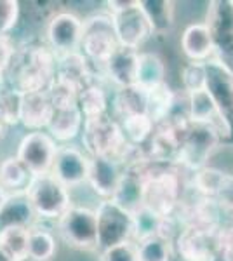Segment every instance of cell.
<instances>
[{
    "instance_id": "obj_1",
    "label": "cell",
    "mask_w": 233,
    "mask_h": 261,
    "mask_svg": "<svg viewBox=\"0 0 233 261\" xmlns=\"http://www.w3.org/2000/svg\"><path fill=\"white\" fill-rule=\"evenodd\" d=\"M58 56L45 45L14 49L4 82L19 92H47L56 79Z\"/></svg>"
},
{
    "instance_id": "obj_2",
    "label": "cell",
    "mask_w": 233,
    "mask_h": 261,
    "mask_svg": "<svg viewBox=\"0 0 233 261\" xmlns=\"http://www.w3.org/2000/svg\"><path fill=\"white\" fill-rule=\"evenodd\" d=\"M183 188L179 166L157 164L150 161L145 178L143 205L150 207L162 218L171 216L181 202Z\"/></svg>"
},
{
    "instance_id": "obj_3",
    "label": "cell",
    "mask_w": 233,
    "mask_h": 261,
    "mask_svg": "<svg viewBox=\"0 0 233 261\" xmlns=\"http://www.w3.org/2000/svg\"><path fill=\"white\" fill-rule=\"evenodd\" d=\"M205 91L218 113L219 127L233 146V70L218 58L204 61Z\"/></svg>"
},
{
    "instance_id": "obj_4",
    "label": "cell",
    "mask_w": 233,
    "mask_h": 261,
    "mask_svg": "<svg viewBox=\"0 0 233 261\" xmlns=\"http://www.w3.org/2000/svg\"><path fill=\"white\" fill-rule=\"evenodd\" d=\"M190 124L192 122H190L188 115L172 112V115L167 120L155 125L150 136V148L146 151V157L157 164L177 166L179 150Z\"/></svg>"
},
{
    "instance_id": "obj_5",
    "label": "cell",
    "mask_w": 233,
    "mask_h": 261,
    "mask_svg": "<svg viewBox=\"0 0 233 261\" xmlns=\"http://www.w3.org/2000/svg\"><path fill=\"white\" fill-rule=\"evenodd\" d=\"M118 45L115 24L110 14H92L82 21L80 49L87 61L105 66Z\"/></svg>"
},
{
    "instance_id": "obj_6",
    "label": "cell",
    "mask_w": 233,
    "mask_h": 261,
    "mask_svg": "<svg viewBox=\"0 0 233 261\" xmlns=\"http://www.w3.org/2000/svg\"><path fill=\"white\" fill-rule=\"evenodd\" d=\"M27 195L37 218L44 220H59L71 207L68 188L53 174L33 176Z\"/></svg>"
},
{
    "instance_id": "obj_7",
    "label": "cell",
    "mask_w": 233,
    "mask_h": 261,
    "mask_svg": "<svg viewBox=\"0 0 233 261\" xmlns=\"http://www.w3.org/2000/svg\"><path fill=\"white\" fill-rule=\"evenodd\" d=\"M221 140V130L213 124H190L179 150L177 166L190 171L204 169Z\"/></svg>"
},
{
    "instance_id": "obj_8",
    "label": "cell",
    "mask_w": 233,
    "mask_h": 261,
    "mask_svg": "<svg viewBox=\"0 0 233 261\" xmlns=\"http://www.w3.org/2000/svg\"><path fill=\"white\" fill-rule=\"evenodd\" d=\"M97 246L101 251L133 241V214L113 200H103L96 209Z\"/></svg>"
},
{
    "instance_id": "obj_9",
    "label": "cell",
    "mask_w": 233,
    "mask_h": 261,
    "mask_svg": "<svg viewBox=\"0 0 233 261\" xmlns=\"http://www.w3.org/2000/svg\"><path fill=\"white\" fill-rule=\"evenodd\" d=\"M58 231L65 244L79 251H96L97 223L96 213L87 207H71L58 220Z\"/></svg>"
},
{
    "instance_id": "obj_10",
    "label": "cell",
    "mask_w": 233,
    "mask_h": 261,
    "mask_svg": "<svg viewBox=\"0 0 233 261\" xmlns=\"http://www.w3.org/2000/svg\"><path fill=\"white\" fill-rule=\"evenodd\" d=\"M205 27L218 60L233 65V0H213L207 9Z\"/></svg>"
},
{
    "instance_id": "obj_11",
    "label": "cell",
    "mask_w": 233,
    "mask_h": 261,
    "mask_svg": "<svg viewBox=\"0 0 233 261\" xmlns=\"http://www.w3.org/2000/svg\"><path fill=\"white\" fill-rule=\"evenodd\" d=\"M219 228H186L177 235L176 247L183 261H216L221 244V231Z\"/></svg>"
},
{
    "instance_id": "obj_12",
    "label": "cell",
    "mask_w": 233,
    "mask_h": 261,
    "mask_svg": "<svg viewBox=\"0 0 233 261\" xmlns=\"http://www.w3.org/2000/svg\"><path fill=\"white\" fill-rule=\"evenodd\" d=\"M56 153V141L49 134L35 130V133H30L21 140L16 157L28 167V171L33 176H42L50 174Z\"/></svg>"
},
{
    "instance_id": "obj_13",
    "label": "cell",
    "mask_w": 233,
    "mask_h": 261,
    "mask_svg": "<svg viewBox=\"0 0 233 261\" xmlns=\"http://www.w3.org/2000/svg\"><path fill=\"white\" fill-rule=\"evenodd\" d=\"M148 166H150V159L146 155L127 164L124 167V172H122L115 195L112 199L131 214L143 205V192H145V178L148 172Z\"/></svg>"
},
{
    "instance_id": "obj_14",
    "label": "cell",
    "mask_w": 233,
    "mask_h": 261,
    "mask_svg": "<svg viewBox=\"0 0 233 261\" xmlns=\"http://www.w3.org/2000/svg\"><path fill=\"white\" fill-rule=\"evenodd\" d=\"M47 40L56 56L79 50L82 40V19L71 12H59L49 21Z\"/></svg>"
},
{
    "instance_id": "obj_15",
    "label": "cell",
    "mask_w": 233,
    "mask_h": 261,
    "mask_svg": "<svg viewBox=\"0 0 233 261\" xmlns=\"http://www.w3.org/2000/svg\"><path fill=\"white\" fill-rule=\"evenodd\" d=\"M112 18L113 24H115L118 44L124 45V47L138 49L151 35L150 24H148L143 11L139 9V0L136 2V6H133L127 11L112 14Z\"/></svg>"
},
{
    "instance_id": "obj_16",
    "label": "cell",
    "mask_w": 233,
    "mask_h": 261,
    "mask_svg": "<svg viewBox=\"0 0 233 261\" xmlns=\"http://www.w3.org/2000/svg\"><path fill=\"white\" fill-rule=\"evenodd\" d=\"M87 169L89 157H86L75 146H63V148H58L50 174L58 181H61L66 188H71L87 181Z\"/></svg>"
},
{
    "instance_id": "obj_17",
    "label": "cell",
    "mask_w": 233,
    "mask_h": 261,
    "mask_svg": "<svg viewBox=\"0 0 233 261\" xmlns=\"http://www.w3.org/2000/svg\"><path fill=\"white\" fill-rule=\"evenodd\" d=\"M124 166L107 157H89L87 183L105 200H112L120 183Z\"/></svg>"
},
{
    "instance_id": "obj_18",
    "label": "cell",
    "mask_w": 233,
    "mask_h": 261,
    "mask_svg": "<svg viewBox=\"0 0 233 261\" xmlns=\"http://www.w3.org/2000/svg\"><path fill=\"white\" fill-rule=\"evenodd\" d=\"M138 60H139L138 49L118 45L103 68L107 71V77L110 81L117 84L118 89H122V87H129L136 84Z\"/></svg>"
},
{
    "instance_id": "obj_19",
    "label": "cell",
    "mask_w": 233,
    "mask_h": 261,
    "mask_svg": "<svg viewBox=\"0 0 233 261\" xmlns=\"http://www.w3.org/2000/svg\"><path fill=\"white\" fill-rule=\"evenodd\" d=\"M37 225V214L28 200L27 192L9 193L0 207V231L7 228H32Z\"/></svg>"
},
{
    "instance_id": "obj_20",
    "label": "cell",
    "mask_w": 233,
    "mask_h": 261,
    "mask_svg": "<svg viewBox=\"0 0 233 261\" xmlns=\"http://www.w3.org/2000/svg\"><path fill=\"white\" fill-rule=\"evenodd\" d=\"M56 79L73 86L79 92L92 84V73L89 70V61L80 50L58 56Z\"/></svg>"
},
{
    "instance_id": "obj_21",
    "label": "cell",
    "mask_w": 233,
    "mask_h": 261,
    "mask_svg": "<svg viewBox=\"0 0 233 261\" xmlns=\"http://www.w3.org/2000/svg\"><path fill=\"white\" fill-rule=\"evenodd\" d=\"M53 115V103L47 92H23L21 105V124L27 129L42 130L47 127Z\"/></svg>"
},
{
    "instance_id": "obj_22",
    "label": "cell",
    "mask_w": 233,
    "mask_h": 261,
    "mask_svg": "<svg viewBox=\"0 0 233 261\" xmlns=\"http://www.w3.org/2000/svg\"><path fill=\"white\" fill-rule=\"evenodd\" d=\"M174 6L172 0H139V9L150 24L151 35L165 37L174 28Z\"/></svg>"
},
{
    "instance_id": "obj_23",
    "label": "cell",
    "mask_w": 233,
    "mask_h": 261,
    "mask_svg": "<svg viewBox=\"0 0 233 261\" xmlns=\"http://www.w3.org/2000/svg\"><path fill=\"white\" fill-rule=\"evenodd\" d=\"M84 124V117L79 107H66V108H53V115L47 124L50 138L56 141H70L80 133Z\"/></svg>"
},
{
    "instance_id": "obj_24",
    "label": "cell",
    "mask_w": 233,
    "mask_h": 261,
    "mask_svg": "<svg viewBox=\"0 0 233 261\" xmlns=\"http://www.w3.org/2000/svg\"><path fill=\"white\" fill-rule=\"evenodd\" d=\"M181 49L190 61L204 63L209 60L214 47L205 23H195L186 28L181 37Z\"/></svg>"
},
{
    "instance_id": "obj_25",
    "label": "cell",
    "mask_w": 233,
    "mask_h": 261,
    "mask_svg": "<svg viewBox=\"0 0 233 261\" xmlns=\"http://www.w3.org/2000/svg\"><path fill=\"white\" fill-rule=\"evenodd\" d=\"M33 174L18 157H7L0 164V185L11 193L27 192Z\"/></svg>"
},
{
    "instance_id": "obj_26",
    "label": "cell",
    "mask_w": 233,
    "mask_h": 261,
    "mask_svg": "<svg viewBox=\"0 0 233 261\" xmlns=\"http://www.w3.org/2000/svg\"><path fill=\"white\" fill-rule=\"evenodd\" d=\"M174 107H176V94L165 82L153 87L151 91H148L146 115L150 117L155 125L167 120L172 115V112H174Z\"/></svg>"
},
{
    "instance_id": "obj_27",
    "label": "cell",
    "mask_w": 233,
    "mask_h": 261,
    "mask_svg": "<svg viewBox=\"0 0 233 261\" xmlns=\"http://www.w3.org/2000/svg\"><path fill=\"white\" fill-rule=\"evenodd\" d=\"M165 63L159 54L153 53H139L138 60V75L136 84L146 91L160 86L165 81Z\"/></svg>"
},
{
    "instance_id": "obj_28",
    "label": "cell",
    "mask_w": 233,
    "mask_h": 261,
    "mask_svg": "<svg viewBox=\"0 0 233 261\" xmlns=\"http://www.w3.org/2000/svg\"><path fill=\"white\" fill-rule=\"evenodd\" d=\"M148 91L139 87L138 84L129 87H122L115 94V112L118 119H125L138 113H146Z\"/></svg>"
},
{
    "instance_id": "obj_29",
    "label": "cell",
    "mask_w": 233,
    "mask_h": 261,
    "mask_svg": "<svg viewBox=\"0 0 233 261\" xmlns=\"http://www.w3.org/2000/svg\"><path fill=\"white\" fill-rule=\"evenodd\" d=\"M164 221L165 218L159 216L146 205H141L133 213V242L138 244L150 237H157V235L160 237Z\"/></svg>"
},
{
    "instance_id": "obj_30",
    "label": "cell",
    "mask_w": 233,
    "mask_h": 261,
    "mask_svg": "<svg viewBox=\"0 0 233 261\" xmlns=\"http://www.w3.org/2000/svg\"><path fill=\"white\" fill-rule=\"evenodd\" d=\"M186 96H188V119L192 124H213L221 130L218 113H216L214 103L211 99L209 92L202 89V91L190 92Z\"/></svg>"
},
{
    "instance_id": "obj_31",
    "label": "cell",
    "mask_w": 233,
    "mask_h": 261,
    "mask_svg": "<svg viewBox=\"0 0 233 261\" xmlns=\"http://www.w3.org/2000/svg\"><path fill=\"white\" fill-rule=\"evenodd\" d=\"M107 92L103 91V87L97 84H89L87 87H84L79 92L77 107L80 113H82L84 120L91 119H99V117L107 115Z\"/></svg>"
},
{
    "instance_id": "obj_32",
    "label": "cell",
    "mask_w": 233,
    "mask_h": 261,
    "mask_svg": "<svg viewBox=\"0 0 233 261\" xmlns=\"http://www.w3.org/2000/svg\"><path fill=\"white\" fill-rule=\"evenodd\" d=\"M56 254V239L49 230L39 225L30 228L28 237V259L32 261H50Z\"/></svg>"
},
{
    "instance_id": "obj_33",
    "label": "cell",
    "mask_w": 233,
    "mask_h": 261,
    "mask_svg": "<svg viewBox=\"0 0 233 261\" xmlns=\"http://www.w3.org/2000/svg\"><path fill=\"white\" fill-rule=\"evenodd\" d=\"M118 125H120L125 141L131 143L133 146H141L146 140H150L151 133L155 129V124L146 113L125 117V119L118 122Z\"/></svg>"
},
{
    "instance_id": "obj_34",
    "label": "cell",
    "mask_w": 233,
    "mask_h": 261,
    "mask_svg": "<svg viewBox=\"0 0 233 261\" xmlns=\"http://www.w3.org/2000/svg\"><path fill=\"white\" fill-rule=\"evenodd\" d=\"M23 92L6 82H0V120L6 125H16L21 122Z\"/></svg>"
},
{
    "instance_id": "obj_35",
    "label": "cell",
    "mask_w": 233,
    "mask_h": 261,
    "mask_svg": "<svg viewBox=\"0 0 233 261\" xmlns=\"http://www.w3.org/2000/svg\"><path fill=\"white\" fill-rule=\"evenodd\" d=\"M28 237L30 228H7L0 231V247L14 261L28 259Z\"/></svg>"
},
{
    "instance_id": "obj_36",
    "label": "cell",
    "mask_w": 233,
    "mask_h": 261,
    "mask_svg": "<svg viewBox=\"0 0 233 261\" xmlns=\"http://www.w3.org/2000/svg\"><path fill=\"white\" fill-rule=\"evenodd\" d=\"M138 261H169L171 259V241L164 237H150L136 244Z\"/></svg>"
},
{
    "instance_id": "obj_37",
    "label": "cell",
    "mask_w": 233,
    "mask_h": 261,
    "mask_svg": "<svg viewBox=\"0 0 233 261\" xmlns=\"http://www.w3.org/2000/svg\"><path fill=\"white\" fill-rule=\"evenodd\" d=\"M53 108H66V107H75L79 99V91L70 84L54 79V82L50 84L47 91Z\"/></svg>"
},
{
    "instance_id": "obj_38",
    "label": "cell",
    "mask_w": 233,
    "mask_h": 261,
    "mask_svg": "<svg viewBox=\"0 0 233 261\" xmlns=\"http://www.w3.org/2000/svg\"><path fill=\"white\" fill-rule=\"evenodd\" d=\"M181 79H183V87H185L186 94L205 89V66H204V63L190 61L188 65L183 68Z\"/></svg>"
},
{
    "instance_id": "obj_39",
    "label": "cell",
    "mask_w": 233,
    "mask_h": 261,
    "mask_svg": "<svg viewBox=\"0 0 233 261\" xmlns=\"http://www.w3.org/2000/svg\"><path fill=\"white\" fill-rule=\"evenodd\" d=\"M19 18V2L0 0V37H6L16 27Z\"/></svg>"
},
{
    "instance_id": "obj_40",
    "label": "cell",
    "mask_w": 233,
    "mask_h": 261,
    "mask_svg": "<svg viewBox=\"0 0 233 261\" xmlns=\"http://www.w3.org/2000/svg\"><path fill=\"white\" fill-rule=\"evenodd\" d=\"M99 261H138L136 244L129 241L110 247V249H105L101 252Z\"/></svg>"
},
{
    "instance_id": "obj_41",
    "label": "cell",
    "mask_w": 233,
    "mask_h": 261,
    "mask_svg": "<svg viewBox=\"0 0 233 261\" xmlns=\"http://www.w3.org/2000/svg\"><path fill=\"white\" fill-rule=\"evenodd\" d=\"M213 200H216V204L219 205L221 211L233 214V176L224 174V178L221 181V185H219Z\"/></svg>"
},
{
    "instance_id": "obj_42",
    "label": "cell",
    "mask_w": 233,
    "mask_h": 261,
    "mask_svg": "<svg viewBox=\"0 0 233 261\" xmlns=\"http://www.w3.org/2000/svg\"><path fill=\"white\" fill-rule=\"evenodd\" d=\"M14 54V47L7 37H0V82H4V75L7 71V66L11 63V58Z\"/></svg>"
},
{
    "instance_id": "obj_43",
    "label": "cell",
    "mask_w": 233,
    "mask_h": 261,
    "mask_svg": "<svg viewBox=\"0 0 233 261\" xmlns=\"http://www.w3.org/2000/svg\"><path fill=\"white\" fill-rule=\"evenodd\" d=\"M136 2L138 0H108L107 6H108V9L112 11V14H117V12L131 9L133 6H136Z\"/></svg>"
},
{
    "instance_id": "obj_44",
    "label": "cell",
    "mask_w": 233,
    "mask_h": 261,
    "mask_svg": "<svg viewBox=\"0 0 233 261\" xmlns=\"http://www.w3.org/2000/svg\"><path fill=\"white\" fill-rule=\"evenodd\" d=\"M7 197H9V193H7L6 188H4L2 185H0V207H2V205H4V202L7 200Z\"/></svg>"
},
{
    "instance_id": "obj_45",
    "label": "cell",
    "mask_w": 233,
    "mask_h": 261,
    "mask_svg": "<svg viewBox=\"0 0 233 261\" xmlns=\"http://www.w3.org/2000/svg\"><path fill=\"white\" fill-rule=\"evenodd\" d=\"M0 261H14V259H12V258H11V256H9V254H7V252H6V251H4V249H2V247H0Z\"/></svg>"
},
{
    "instance_id": "obj_46",
    "label": "cell",
    "mask_w": 233,
    "mask_h": 261,
    "mask_svg": "<svg viewBox=\"0 0 233 261\" xmlns=\"http://www.w3.org/2000/svg\"><path fill=\"white\" fill-rule=\"evenodd\" d=\"M6 129H7V125L4 124L2 120H0V140H2V138L6 136Z\"/></svg>"
},
{
    "instance_id": "obj_47",
    "label": "cell",
    "mask_w": 233,
    "mask_h": 261,
    "mask_svg": "<svg viewBox=\"0 0 233 261\" xmlns=\"http://www.w3.org/2000/svg\"><path fill=\"white\" fill-rule=\"evenodd\" d=\"M231 230H233V223H231Z\"/></svg>"
}]
</instances>
